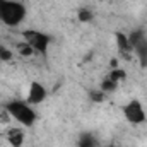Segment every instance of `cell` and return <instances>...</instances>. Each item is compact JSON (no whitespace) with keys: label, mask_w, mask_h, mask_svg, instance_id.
<instances>
[{"label":"cell","mask_w":147,"mask_h":147,"mask_svg":"<svg viewBox=\"0 0 147 147\" xmlns=\"http://www.w3.org/2000/svg\"><path fill=\"white\" fill-rule=\"evenodd\" d=\"M3 108L7 110V113L10 115V118L14 121H17L22 127H33L36 123V111L26 101L14 99V101H9Z\"/></svg>","instance_id":"1"},{"label":"cell","mask_w":147,"mask_h":147,"mask_svg":"<svg viewBox=\"0 0 147 147\" xmlns=\"http://www.w3.org/2000/svg\"><path fill=\"white\" fill-rule=\"evenodd\" d=\"M26 17V7L17 0H0V21L9 26H19Z\"/></svg>","instance_id":"2"},{"label":"cell","mask_w":147,"mask_h":147,"mask_svg":"<svg viewBox=\"0 0 147 147\" xmlns=\"http://www.w3.org/2000/svg\"><path fill=\"white\" fill-rule=\"evenodd\" d=\"M22 39L39 55H45L50 46V36L46 33H41L36 29H26L22 31Z\"/></svg>","instance_id":"3"},{"label":"cell","mask_w":147,"mask_h":147,"mask_svg":"<svg viewBox=\"0 0 147 147\" xmlns=\"http://www.w3.org/2000/svg\"><path fill=\"white\" fill-rule=\"evenodd\" d=\"M123 116L132 125H140V123H144L147 120L146 108H144V105L139 99H132V101H128L123 106Z\"/></svg>","instance_id":"4"},{"label":"cell","mask_w":147,"mask_h":147,"mask_svg":"<svg viewBox=\"0 0 147 147\" xmlns=\"http://www.w3.org/2000/svg\"><path fill=\"white\" fill-rule=\"evenodd\" d=\"M46 87L41 84V82H31V86H29V89H28V96H26V103H29L31 106H38V105H41L45 99H46Z\"/></svg>","instance_id":"5"},{"label":"cell","mask_w":147,"mask_h":147,"mask_svg":"<svg viewBox=\"0 0 147 147\" xmlns=\"http://www.w3.org/2000/svg\"><path fill=\"white\" fill-rule=\"evenodd\" d=\"M7 140H9V144L12 147H22V144H24V134L21 130H17V128H12L7 134Z\"/></svg>","instance_id":"6"},{"label":"cell","mask_w":147,"mask_h":147,"mask_svg":"<svg viewBox=\"0 0 147 147\" xmlns=\"http://www.w3.org/2000/svg\"><path fill=\"white\" fill-rule=\"evenodd\" d=\"M116 46H118V50L121 51V53H128V51H132V45H130V39H128V34H125V33H116Z\"/></svg>","instance_id":"7"},{"label":"cell","mask_w":147,"mask_h":147,"mask_svg":"<svg viewBox=\"0 0 147 147\" xmlns=\"http://www.w3.org/2000/svg\"><path fill=\"white\" fill-rule=\"evenodd\" d=\"M79 147H98V139L92 135V134H84L80 139H79Z\"/></svg>","instance_id":"8"},{"label":"cell","mask_w":147,"mask_h":147,"mask_svg":"<svg viewBox=\"0 0 147 147\" xmlns=\"http://www.w3.org/2000/svg\"><path fill=\"white\" fill-rule=\"evenodd\" d=\"M106 77H110L113 82L120 84V82H123V80H125L127 74H125V70H123V69H116V67H115V69H113V70L108 74V75H106Z\"/></svg>","instance_id":"9"},{"label":"cell","mask_w":147,"mask_h":147,"mask_svg":"<svg viewBox=\"0 0 147 147\" xmlns=\"http://www.w3.org/2000/svg\"><path fill=\"white\" fill-rule=\"evenodd\" d=\"M116 87H118V84H116V82H113L110 77H105V79H103V82H101V87H99V89L106 94V92H113Z\"/></svg>","instance_id":"10"},{"label":"cell","mask_w":147,"mask_h":147,"mask_svg":"<svg viewBox=\"0 0 147 147\" xmlns=\"http://www.w3.org/2000/svg\"><path fill=\"white\" fill-rule=\"evenodd\" d=\"M17 51H19V55H22V57H33V55L36 53L26 41H22V43L17 45Z\"/></svg>","instance_id":"11"},{"label":"cell","mask_w":147,"mask_h":147,"mask_svg":"<svg viewBox=\"0 0 147 147\" xmlns=\"http://www.w3.org/2000/svg\"><path fill=\"white\" fill-rule=\"evenodd\" d=\"M9 60H12V51L0 45V62H9Z\"/></svg>","instance_id":"12"},{"label":"cell","mask_w":147,"mask_h":147,"mask_svg":"<svg viewBox=\"0 0 147 147\" xmlns=\"http://www.w3.org/2000/svg\"><path fill=\"white\" fill-rule=\"evenodd\" d=\"M79 19H80L82 22H89V21L92 19V12L87 10V9H80V10H79Z\"/></svg>","instance_id":"13"},{"label":"cell","mask_w":147,"mask_h":147,"mask_svg":"<svg viewBox=\"0 0 147 147\" xmlns=\"http://www.w3.org/2000/svg\"><path fill=\"white\" fill-rule=\"evenodd\" d=\"M91 98H92V101H96V103H99V101H103V98H105V92L99 89L98 92H91Z\"/></svg>","instance_id":"14"},{"label":"cell","mask_w":147,"mask_h":147,"mask_svg":"<svg viewBox=\"0 0 147 147\" xmlns=\"http://www.w3.org/2000/svg\"><path fill=\"white\" fill-rule=\"evenodd\" d=\"M108 147H116V146H108Z\"/></svg>","instance_id":"15"},{"label":"cell","mask_w":147,"mask_h":147,"mask_svg":"<svg viewBox=\"0 0 147 147\" xmlns=\"http://www.w3.org/2000/svg\"><path fill=\"white\" fill-rule=\"evenodd\" d=\"M0 111H2V106H0Z\"/></svg>","instance_id":"16"}]
</instances>
